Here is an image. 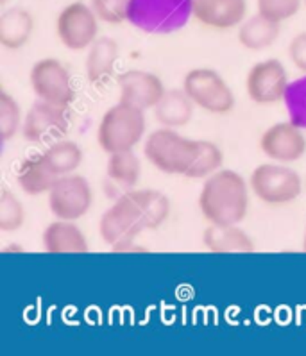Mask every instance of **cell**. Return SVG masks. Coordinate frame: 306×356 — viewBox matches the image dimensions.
Segmentation results:
<instances>
[{"label": "cell", "instance_id": "obj_1", "mask_svg": "<svg viewBox=\"0 0 306 356\" xmlns=\"http://www.w3.org/2000/svg\"><path fill=\"white\" fill-rule=\"evenodd\" d=\"M249 181L239 172L220 168L206 177L199 193V210L208 224H240L248 217Z\"/></svg>", "mask_w": 306, "mask_h": 356}, {"label": "cell", "instance_id": "obj_2", "mask_svg": "<svg viewBox=\"0 0 306 356\" xmlns=\"http://www.w3.org/2000/svg\"><path fill=\"white\" fill-rule=\"evenodd\" d=\"M199 152V140H192L172 127H160L145 136L143 156L154 168L168 176H186Z\"/></svg>", "mask_w": 306, "mask_h": 356}, {"label": "cell", "instance_id": "obj_3", "mask_svg": "<svg viewBox=\"0 0 306 356\" xmlns=\"http://www.w3.org/2000/svg\"><path fill=\"white\" fill-rule=\"evenodd\" d=\"M145 229L147 222L140 192L134 188L122 193L99 220V235L113 252L133 243Z\"/></svg>", "mask_w": 306, "mask_h": 356}, {"label": "cell", "instance_id": "obj_4", "mask_svg": "<svg viewBox=\"0 0 306 356\" xmlns=\"http://www.w3.org/2000/svg\"><path fill=\"white\" fill-rule=\"evenodd\" d=\"M145 111L118 101L102 115L97 127V143L106 154L133 151L145 136Z\"/></svg>", "mask_w": 306, "mask_h": 356}, {"label": "cell", "instance_id": "obj_5", "mask_svg": "<svg viewBox=\"0 0 306 356\" xmlns=\"http://www.w3.org/2000/svg\"><path fill=\"white\" fill-rule=\"evenodd\" d=\"M192 20L190 0H131L126 22L147 34H172Z\"/></svg>", "mask_w": 306, "mask_h": 356}, {"label": "cell", "instance_id": "obj_6", "mask_svg": "<svg viewBox=\"0 0 306 356\" xmlns=\"http://www.w3.org/2000/svg\"><path fill=\"white\" fill-rule=\"evenodd\" d=\"M249 188L267 206H287L305 192V183L298 172L287 163H261L251 172Z\"/></svg>", "mask_w": 306, "mask_h": 356}, {"label": "cell", "instance_id": "obj_7", "mask_svg": "<svg viewBox=\"0 0 306 356\" xmlns=\"http://www.w3.org/2000/svg\"><path fill=\"white\" fill-rule=\"evenodd\" d=\"M183 90L198 108L211 115H226L235 108V93L214 68H192L183 79Z\"/></svg>", "mask_w": 306, "mask_h": 356}, {"label": "cell", "instance_id": "obj_8", "mask_svg": "<svg viewBox=\"0 0 306 356\" xmlns=\"http://www.w3.org/2000/svg\"><path fill=\"white\" fill-rule=\"evenodd\" d=\"M29 83L38 101L68 109L76 101L70 72L56 58H43L33 65Z\"/></svg>", "mask_w": 306, "mask_h": 356}, {"label": "cell", "instance_id": "obj_9", "mask_svg": "<svg viewBox=\"0 0 306 356\" xmlns=\"http://www.w3.org/2000/svg\"><path fill=\"white\" fill-rule=\"evenodd\" d=\"M99 20L92 4L76 0L65 6L56 18V34L68 51L81 52L99 38Z\"/></svg>", "mask_w": 306, "mask_h": 356}, {"label": "cell", "instance_id": "obj_10", "mask_svg": "<svg viewBox=\"0 0 306 356\" xmlns=\"http://www.w3.org/2000/svg\"><path fill=\"white\" fill-rule=\"evenodd\" d=\"M49 210L56 218L79 220L93 204V190L90 181L81 174H67L58 177L51 192L47 193Z\"/></svg>", "mask_w": 306, "mask_h": 356}, {"label": "cell", "instance_id": "obj_11", "mask_svg": "<svg viewBox=\"0 0 306 356\" xmlns=\"http://www.w3.org/2000/svg\"><path fill=\"white\" fill-rule=\"evenodd\" d=\"M289 74L280 59H265L252 65L245 77V90L255 104L274 106L283 102L289 88Z\"/></svg>", "mask_w": 306, "mask_h": 356}, {"label": "cell", "instance_id": "obj_12", "mask_svg": "<svg viewBox=\"0 0 306 356\" xmlns=\"http://www.w3.org/2000/svg\"><path fill=\"white\" fill-rule=\"evenodd\" d=\"M68 126H70L68 109L49 104V102L36 101L24 117L22 136L27 142L33 143L59 140L67 134Z\"/></svg>", "mask_w": 306, "mask_h": 356}, {"label": "cell", "instance_id": "obj_13", "mask_svg": "<svg viewBox=\"0 0 306 356\" xmlns=\"http://www.w3.org/2000/svg\"><path fill=\"white\" fill-rule=\"evenodd\" d=\"M292 120L277 122L260 136V151L276 163H293L305 156L306 136Z\"/></svg>", "mask_w": 306, "mask_h": 356}, {"label": "cell", "instance_id": "obj_14", "mask_svg": "<svg viewBox=\"0 0 306 356\" xmlns=\"http://www.w3.org/2000/svg\"><path fill=\"white\" fill-rule=\"evenodd\" d=\"M117 84L120 92L118 101L134 106L142 111L154 109V106L161 101L163 93L167 92L163 81L156 74L138 70V68L122 72L117 77Z\"/></svg>", "mask_w": 306, "mask_h": 356}, {"label": "cell", "instance_id": "obj_15", "mask_svg": "<svg viewBox=\"0 0 306 356\" xmlns=\"http://www.w3.org/2000/svg\"><path fill=\"white\" fill-rule=\"evenodd\" d=\"M192 18L214 31L239 29L248 18V0H190Z\"/></svg>", "mask_w": 306, "mask_h": 356}, {"label": "cell", "instance_id": "obj_16", "mask_svg": "<svg viewBox=\"0 0 306 356\" xmlns=\"http://www.w3.org/2000/svg\"><path fill=\"white\" fill-rule=\"evenodd\" d=\"M42 242L43 249L51 254H84L90 251L88 240L76 220L56 218L43 231Z\"/></svg>", "mask_w": 306, "mask_h": 356}, {"label": "cell", "instance_id": "obj_17", "mask_svg": "<svg viewBox=\"0 0 306 356\" xmlns=\"http://www.w3.org/2000/svg\"><path fill=\"white\" fill-rule=\"evenodd\" d=\"M202 243L215 254H248L256 251L255 240L239 224H208L202 233Z\"/></svg>", "mask_w": 306, "mask_h": 356}, {"label": "cell", "instance_id": "obj_18", "mask_svg": "<svg viewBox=\"0 0 306 356\" xmlns=\"http://www.w3.org/2000/svg\"><path fill=\"white\" fill-rule=\"evenodd\" d=\"M58 174L52 172V168L47 165L42 152L31 154L20 161L17 168V183L22 192L38 197V195H47L58 181Z\"/></svg>", "mask_w": 306, "mask_h": 356}, {"label": "cell", "instance_id": "obj_19", "mask_svg": "<svg viewBox=\"0 0 306 356\" xmlns=\"http://www.w3.org/2000/svg\"><path fill=\"white\" fill-rule=\"evenodd\" d=\"M118 59V43L109 36H101L92 43L84 61V70L93 86H104L115 74Z\"/></svg>", "mask_w": 306, "mask_h": 356}, {"label": "cell", "instance_id": "obj_20", "mask_svg": "<svg viewBox=\"0 0 306 356\" xmlns=\"http://www.w3.org/2000/svg\"><path fill=\"white\" fill-rule=\"evenodd\" d=\"M198 106L188 97V93L183 88L167 90L161 97V101L154 106L152 113H154L156 122L161 127H179L188 126L190 120L193 118V111Z\"/></svg>", "mask_w": 306, "mask_h": 356}, {"label": "cell", "instance_id": "obj_21", "mask_svg": "<svg viewBox=\"0 0 306 356\" xmlns=\"http://www.w3.org/2000/svg\"><path fill=\"white\" fill-rule=\"evenodd\" d=\"M34 17L24 8H9L0 17V45L8 51H20L31 42Z\"/></svg>", "mask_w": 306, "mask_h": 356}, {"label": "cell", "instance_id": "obj_22", "mask_svg": "<svg viewBox=\"0 0 306 356\" xmlns=\"http://www.w3.org/2000/svg\"><path fill=\"white\" fill-rule=\"evenodd\" d=\"M280 26L281 24H277V22L268 20V18L261 17L260 13H256L255 17L245 18L240 24L239 31H236V40L248 51H265L280 38Z\"/></svg>", "mask_w": 306, "mask_h": 356}, {"label": "cell", "instance_id": "obj_23", "mask_svg": "<svg viewBox=\"0 0 306 356\" xmlns=\"http://www.w3.org/2000/svg\"><path fill=\"white\" fill-rule=\"evenodd\" d=\"M108 165H106V174L108 179L113 185L122 186L126 190H133L138 185L140 174H142V163L138 156L133 151H122L108 154Z\"/></svg>", "mask_w": 306, "mask_h": 356}, {"label": "cell", "instance_id": "obj_24", "mask_svg": "<svg viewBox=\"0 0 306 356\" xmlns=\"http://www.w3.org/2000/svg\"><path fill=\"white\" fill-rule=\"evenodd\" d=\"M43 159L47 165L52 168L54 174L58 176H67V174H74L77 168L83 163V151L76 142L72 140L59 138L56 140L52 145H49L45 151L42 152Z\"/></svg>", "mask_w": 306, "mask_h": 356}, {"label": "cell", "instance_id": "obj_25", "mask_svg": "<svg viewBox=\"0 0 306 356\" xmlns=\"http://www.w3.org/2000/svg\"><path fill=\"white\" fill-rule=\"evenodd\" d=\"M224 154L217 143L210 140H199V152L195 161L192 163L190 170L186 172L185 177L190 179H206V177L214 176L215 172L223 168Z\"/></svg>", "mask_w": 306, "mask_h": 356}, {"label": "cell", "instance_id": "obj_26", "mask_svg": "<svg viewBox=\"0 0 306 356\" xmlns=\"http://www.w3.org/2000/svg\"><path fill=\"white\" fill-rule=\"evenodd\" d=\"M138 192L143 213H145L147 229H158L167 222L168 215H170V201L165 193L158 192V190L145 188L138 190Z\"/></svg>", "mask_w": 306, "mask_h": 356}, {"label": "cell", "instance_id": "obj_27", "mask_svg": "<svg viewBox=\"0 0 306 356\" xmlns=\"http://www.w3.org/2000/svg\"><path fill=\"white\" fill-rule=\"evenodd\" d=\"M24 117L26 115H22L17 99L9 95L8 92L0 93V138L2 142H9L18 133H22Z\"/></svg>", "mask_w": 306, "mask_h": 356}, {"label": "cell", "instance_id": "obj_28", "mask_svg": "<svg viewBox=\"0 0 306 356\" xmlns=\"http://www.w3.org/2000/svg\"><path fill=\"white\" fill-rule=\"evenodd\" d=\"M283 106L287 109L289 120H292L301 129H306V74L290 81Z\"/></svg>", "mask_w": 306, "mask_h": 356}, {"label": "cell", "instance_id": "obj_29", "mask_svg": "<svg viewBox=\"0 0 306 356\" xmlns=\"http://www.w3.org/2000/svg\"><path fill=\"white\" fill-rule=\"evenodd\" d=\"M26 222V208L9 188L0 193V231L13 233Z\"/></svg>", "mask_w": 306, "mask_h": 356}, {"label": "cell", "instance_id": "obj_30", "mask_svg": "<svg viewBox=\"0 0 306 356\" xmlns=\"http://www.w3.org/2000/svg\"><path fill=\"white\" fill-rule=\"evenodd\" d=\"M303 0H256V9L261 17L283 24L299 13Z\"/></svg>", "mask_w": 306, "mask_h": 356}, {"label": "cell", "instance_id": "obj_31", "mask_svg": "<svg viewBox=\"0 0 306 356\" xmlns=\"http://www.w3.org/2000/svg\"><path fill=\"white\" fill-rule=\"evenodd\" d=\"M129 2L131 0H90L97 17L111 26H120L126 22Z\"/></svg>", "mask_w": 306, "mask_h": 356}, {"label": "cell", "instance_id": "obj_32", "mask_svg": "<svg viewBox=\"0 0 306 356\" xmlns=\"http://www.w3.org/2000/svg\"><path fill=\"white\" fill-rule=\"evenodd\" d=\"M289 58L293 67L306 74V31H301L290 40Z\"/></svg>", "mask_w": 306, "mask_h": 356}, {"label": "cell", "instance_id": "obj_33", "mask_svg": "<svg viewBox=\"0 0 306 356\" xmlns=\"http://www.w3.org/2000/svg\"><path fill=\"white\" fill-rule=\"evenodd\" d=\"M303 251L306 252V227H305V236H303Z\"/></svg>", "mask_w": 306, "mask_h": 356}, {"label": "cell", "instance_id": "obj_34", "mask_svg": "<svg viewBox=\"0 0 306 356\" xmlns=\"http://www.w3.org/2000/svg\"><path fill=\"white\" fill-rule=\"evenodd\" d=\"M0 4H2V6H6V4H8V0H0Z\"/></svg>", "mask_w": 306, "mask_h": 356}, {"label": "cell", "instance_id": "obj_35", "mask_svg": "<svg viewBox=\"0 0 306 356\" xmlns=\"http://www.w3.org/2000/svg\"><path fill=\"white\" fill-rule=\"evenodd\" d=\"M303 183H305V192H306V176H305V179H303Z\"/></svg>", "mask_w": 306, "mask_h": 356}, {"label": "cell", "instance_id": "obj_36", "mask_svg": "<svg viewBox=\"0 0 306 356\" xmlns=\"http://www.w3.org/2000/svg\"><path fill=\"white\" fill-rule=\"evenodd\" d=\"M303 6H305V8H306V0H303Z\"/></svg>", "mask_w": 306, "mask_h": 356}]
</instances>
